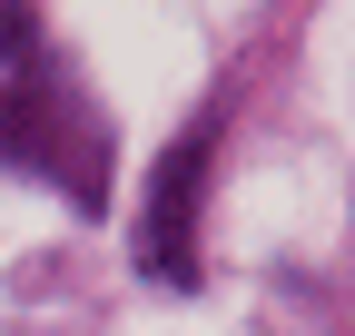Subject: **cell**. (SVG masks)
<instances>
[{"label": "cell", "mask_w": 355, "mask_h": 336, "mask_svg": "<svg viewBox=\"0 0 355 336\" xmlns=\"http://www.w3.org/2000/svg\"><path fill=\"white\" fill-rule=\"evenodd\" d=\"M0 158L50 168V178L69 188V208H99V198H109V129L60 90V79H20V90H0Z\"/></svg>", "instance_id": "cell-1"}, {"label": "cell", "mask_w": 355, "mask_h": 336, "mask_svg": "<svg viewBox=\"0 0 355 336\" xmlns=\"http://www.w3.org/2000/svg\"><path fill=\"white\" fill-rule=\"evenodd\" d=\"M0 60H40V10H0Z\"/></svg>", "instance_id": "cell-3"}, {"label": "cell", "mask_w": 355, "mask_h": 336, "mask_svg": "<svg viewBox=\"0 0 355 336\" xmlns=\"http://www.w3.org/2000/svg\"><path fill=\"white\" fill-rule=\"evenodd\" d=\"M198 178H207V129L188 149L158 158V188H148V228H139V267L168 287H198Z\"/></svg>", "instance_id": "cell-2"}]
</instances>
